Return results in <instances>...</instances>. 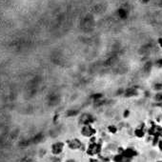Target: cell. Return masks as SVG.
I'll use <instances>...</instances> for the list:
<instances>
[{
  "mask_svg": "<svg viewBox=\"0 0 162 162\" xmlns=\"http://www.w3.org/2000/svg\"><path fill=\"white\" fill-rule=\"evenodd\" d=\"M78 121L82 126H85V125H92L93 122H95V118H93V116L92 115H90V113H83V115H80Z\"/></svg>",
  "mask_w": 162,
  "mask_h": 162,
  "instance_id": "obj_4",
  "label": "cell"
},
{
  "mask_svg": "<svg viewBox=\"0 0 162 162\" xmlns=\"http://www.w3.org/2000/svg\"><path fill=\"white\" fill-rule=\"evenodd\" d=\"M159 45H160V46H161V48H162V38H160V39H159Z\"/></svg>",
  "mask_w": 162,
  "mask_h": 162,
  "instance_id": "obj_15",
  "label": "cell"
},
{
  "mask_svg": "<svg viewBox=\"0 0 162 162\" xmlns=\"http://www.w3.org/2000/svg\"><path fill=\"white\" fill-rule=\"evenodd\" d=\"M153 91H155L156 93L161 92V91H162V83H155V84H153Z\"/></svg>",
  "mask_w": 162,
  "mask_h": 162,
  "instance_id": "obj_11",
  "label": "cell"
},
{
  "mask_svg": "<svg viewBox=\"0 0 162 162\" xmlns=\"http://www.w3.org/2000/svg\"><path fill=\"white\" fill-rule=\"evenodd\" d=\"M156 162H162V160H158V161H156Z\"/></svg>",
  "mask_w": 162,
  "mask_h": 162,
  "instance_id": "obj_16",
  "label": "cell"
},
{
  "mask_svg": "<svg viewBox=\"0 0 162 162\" xmlns=\"http://www.w3.org/2000/svg\"><path fill=\"white\" fill-rule=\"evenodd\" d=\"M102 97H103V95L100 93H93L92 95H91V98L93 99V102L95 101H98V100H101Z\"/></svg>",
  "mask_w": 162,
  "mask_h": 162,
  "instance_id": "obj_8",
  "label": "cell"
},
{
  "mask_svg": "<svg viewBox=\"0 0 162 162\" xmlns=\"http://www.w3.org/2000/svg\"><path fill=\"white\" fill-rule=\"evenodd\" d=\"M63 149H64L63 142H57V143L53 145V153L55 155H60V153L63 152Z\"/></svg>",
  "mask_w": 162,
  "mask_h": 162,
  "instance_id": "obj_6",
  "label": "cell"
},
{
  "mask_svg": "<svg viewBox=\"0 0 162 162\" xmlns=\"http://www.w3.org/2000/svg\"><path fill=\"white\" fill-rule=\"evenodd\" d=\"M124 159V156L121 155V153H116L115 155H113V162H122Z\"/></svg>",
  "mask_w": 162,
  "mask_h": 162,
  "instance_id": "obj_7",
  "label": "cell"
},
{
  "mask_svg": "<svg viewBox=\"0 0 162 162\" xmlns=\"http://www.w3.org/2000/svg\"><path fill=\"white\" fill-rule=\"evenodd\" d=\"M80 133H81V135L84 136V137L91 138L93 137V136H95L96 130L92 125H85V126H82Z\"/></svg>",
  "mask_w": 162,
  "mask_h": 162,
  "instance_id": "obj_3",
  "label": "cell"
},
{
  "mask_svg": "<svg viewBox=\"0 0 162 162\" xmlns=\"http://www.w3.org/2000/svg\"><path fill=\"white\" fill-rule=\"evenodd\" d=\"M130 115H131L130 110H128V109L124 110V112H123V117H124V118H128V117L130 116Z\"/></svg>",
  "mask_w": 162,
  "mask_h": 162,
  "instance_id": "obj_13",
  "label": "cell"
},
{
  "mask_svg": "<svg viewBox=\"0 0 162 162\" xmlns=\"http://www.w3.org/2000/svg\"><path fill=\"white\" fill-rule=\"evenodd\" d=\"M79 113V111L78 110H70L68 112V115L69 116H77Z\"/></svg>",
  "mask_w": 162,
  "mask_h": 162,
  "instance_id": "obj_12",
  "label": "cell"
},
{
  "mask_svg": "<svg viewBox=\"0 0 162 162\" xmlns=\"http://www.w3.org/2000/svg\"><path fill=\"white\" fill-rule=\"evenodd\" d=\"M101 150H102V144L100 142L89 143L86 149V153L90 156H95V155H99V153H101Z\"/></svg>",
  "mask_w": 162,
  "mask_h": 162,
  "instance_id": "obj_1",
  "label": "cell"
},
{
  "mask_svg": "<svg viewBox=\"0 0 162 162\" xmlns=\"http://www.w3.org/2000/svg\"><path fill=\"white\" fill-rule=\"evenodd\" d=\"M68 147L71 150L76 151V150H81V151H85L87 148H85L84 144L82 143L80 139L78 138H73L71 140H68Z\"/></svg>",
  "mask_w": 162,
  "mask_h": 162,
  "instance_id": "obj_2",
  "label": "cell"
},
{
  "mask_svg": "<svg viewBox=\"0 0 162 162\" xmlns=\"http://www.w3.org/2000/svg\"><path fill=\"white\" fill-rule=\"evenodd\" d=\"M107 129H108V132L111 133H113V135L117 133V131H118L117 127H116L115 125H109Z\"/></svg>",
  "mask_w": 162,
  "mask_h": 162,
  "instance_id": "obj_9",
  "label": "cell"
},
{
  "mask_svg": "<svg viewBox=\"0 0 162 162\" xmlns=\"http://www.w3.org/2000/svg\"><path fill=\"white\" fill-rule=\"evenodd\" d=\"M153 99H155V101L161 103V102H162V93L161 92L155 93V95H153Z\"/></svg>",
  "mask_w": 162,
  "mask_h": 162,
  "instance_id": "obj_10",
  "label": "cell"
},
{
  "mask_svg": "<svg viewBox=\"0 0 162 162\" xmlns=\"http://www.w3.org/2000/svg\"><path fill=\"white\" fill-rule=\"evenodd\" d=\"M121 155L126 158H130L133 159V157H136L138 155V152L136 150H135L133 148H126V149L123 150V152L121 153Z\"/></svg>",
  "mask_w": 162,
  "mask_h": 162,
  "instance_id": "obj_5",
  "label": "cell"
},
{
  "mask_svg": "<svg viewBox=\"0 0 162 162\" xmlns=\"http://www.w3.org/2000/svg\"><path fill=\"white\" fill-rule=\"evenodd\" d=\"M158 148H159V150H160V152H162V139L160 141H159V143H158Z\"/></svg>",
  "mask_w": 162,
  "mask_h": 162,
  "instance_id": "obj_14",
  "label": "cell"
}]
</instances>
